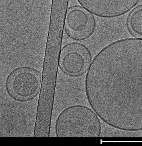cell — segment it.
I'll return each mask as SVG.
<instances>
[{
    "mask_svg": "<svg viewBox=\"0 0 142 146\" xmlns=\"http://www.w3.org/2000/svg\"><path fill=\"white\" fill-rule=\"evenodd\" d=\"M101 131L100 118L92 109L81 105L64 109L55 124L57 137H98Z\"/></svg>",
    "mask_w": 142,
    "mask_h": 146,
    "instance_id": "obj_1",
    "label": "cell"
},
{
    "mask_svg": "<svg viewBox=\"0 0 142 146\" xmlns=\"http://www.w3.org/2000/svg\"><path fill=\"white\" fill-rule=\"evenodd\" d=\"M91 14L105 18L125 14L134 8L140 0H77Z\"/></svg>",
    "mask_w": 142,
    "mask_h": 146,
    "instance_id": "obj_2",
    "label": "cell"
},
{
    "mask_svg": "<svg viewBox=\"0 0 142 146\" xmlns=\"http://www.w3.org/2000/svg\"><path fill=\"white\" fill-rule=\"evenodd\" d=\"M60 62L64 71L71 76L83 73L88 67L90 60V53L85 46L73 42L64 48L61 56Z\"/></svg>",
    "mask_w": 142,
    "mask_h": 146,
    "instance_id": "obj_3",
    "label": "cell"
},
{
    "mask_svg": "<svg viewBox=\"0 0 142 146\" xmlns=\"http://www.w3.org/2000/svg\"><path fill=\"white\" fill-rule=\"evenodd\" d=\"M38 75L28 70H21L15 73L9 82L11 92L8 94L15 100V97L25 100H31L38 94L41 85Z\"/></svg>",
    "mask_w": 142,
    "mask_h": 146,
    "instance_id": "obj_4",
    "label": "cell"
},
{
    "mask_svg": "<svg viewBox=\"0 0 142 146\" xmlns=\"http://www.w3.org/2000/svg\"><path fill=\"white\" fill-rule=\"evenodd\" d=\"M68 11L65 24L68 35L78 40L89 36L94 27V19L92 14L78 7H72Z\"/></svg>",
    "mask_w": 142,
    "mask_h": 146,
    "instance_id": "obj_5",
    "label": "cell"
},
{
    "mask_svg": "<svg viewBox=\"0 0 142 146\" xmlns=\"http://www.w3.org/2000/svg\"><path fill=\"white\" fill-rule=\"evenodd\" d=\"M128 25L133 34L142 37V6L137 8L131 13L128 19Z\"/></svg>",
    "mask_w": 142,
    "mask_h": 146,
    "instance_id": "obj_6",
    "label": "cell"
},
{
    "mask_svg": "<svg viewBox=\"0 0 142 146\" xmlns=\"http://www.w3.org/2000/svg\"><path fill=\"white\" fill-rule=\"evenodd\" d=\"M50 26H52V25H50ZM55 27H56V26H55ZM61 28H62V27H61Z\"/></svg>",
    "mask_w": 142,
    "mask_h": 146,
    "instance_id": "obj_7",
    "label": "cell"
},
{
    "mask_svg": "<svg viewBox=\"0 0 142 146\" xmlns=\"http://www.w3.org/2000/svg\"><path fill=\"white\" fill-rule=\"evenodd\" d=\"M59 26H60V25H59Z\"/></svg>",
    "mask_w": 142,
    "mask_h": 146,
    "instance_id": "obj_8",
    "label": "cell"
}]
</instances>
